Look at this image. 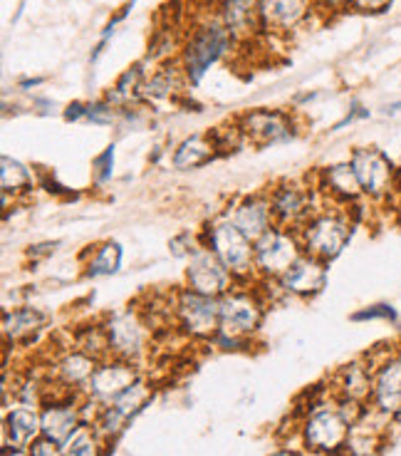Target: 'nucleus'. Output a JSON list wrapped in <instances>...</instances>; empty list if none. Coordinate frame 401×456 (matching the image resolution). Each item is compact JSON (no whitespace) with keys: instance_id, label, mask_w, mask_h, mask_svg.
<instances>
[{"instance_id":"obj_39","label":"nucleus","mask_w":401,"mask_h":456,"mask_svg":"<svg viewBox=\"0 0 401 456\" xmlns=\"http://www.w3.org/2000/svg\"><path fill=\"white\" fill-rule=\"evenodd\" d=\"M84 117H87V104L84 102H72L68 110H65V119H68V122H80Z\"/></svg>"},{"instance_id":"obj_1","label":"nucleus","mask_w":401,"mask_h":456,"mask_svg":"<svg viewBox=\"0 0 401 456\" xmlns=\"http://www.w3.org/2000/svg\"><path fill=\"white\" fill-rule=\"evenodd\" d=\"M233 35L226 30L221 20H211L206 25H198L194 33L188 35L181 55V68H184L186 82L198 85L204 80L211 65H216L223 55H229L233 45Z\"/></svg>"},{"instance_id":"obj_9","label":"nucleus","mask_w":401,"mask_h":456,"mask_svg":"<svg viewBox=\"0 0 401 456\" xmlns=\"http://www.w3.org/2000/svg\"><path fill=\"white\" fill-rule=\"evenodd\" d=\"M349 439V422L342 417L340 407L337 410H317L309 414L305 422V444L312 452L322 454H337Z\"/></svg>"},{"instance_id":"obj_24","label":"nucleus","mask_w":401,"mask_h":456,"mask_svg":"<svg viewBox=\"0 0 401 456\" xmlns=\"http://www.w3.org/2000/svg\"><path fill=\"white\" fill-rule=\"evenodd\" d=\"M45 322V315L35 308H18L12 313H5L3 318V332L8 340H20L25 335H33L40 325Z\"/></svg>"},{"instance_id":"obj_43","label":"nucleus","mask_w":401,"mask_h":456,"mask_svg":"<svg viewBox=\"0 0 401 456\" xmlns=\"http://www.w3.org/2000/svg\"><path fill=\"white\" fill-rule=\"evenodd\" d=\"M273 456H295V454H290V452H280V454H273Z\"/></svg>"},{"instance_id":"obj_12","label":"nucleus","mask_w":401,"mask_h":456,"mask_svg":"<svg viewBox=\"0 0 401 456\" xmlns=\"http://www.w3.org/2000/svg\"><path fill=\"white\" fill-rule=\"evenodd\" d=\"M372 399L384 417L401 414V354H389L374 367Z\"/></svg>"},{"instance_id":"obj_15","label":"nucleus","mask_w":401,"mask_h":456,"mask_svg":"<svg viewBox=\"0 0 401 456\" xmlns=\"http://www.w3.org/2000/svg\"><path fill=\"white\" fill-rule=\"evenodd\" d=\"M325 283H327L325 261L315 258V256H308V253H302L298 261L290 265V271L280 278V285L285 288L287 293L300 297L317 296L325 288Z\"/></svg>"},{"instance_id":"obj_29","label":"nucleus","mask_w":401,"mask_h":456,"mask_svg":"<svg viewBox=\"0 0 401 456\" xmlns=\"http://www.w3.org/2000/svg\"><path fill=\"white\" fill-rule=\"evenodd\" d=\"M141 77H144V69H141V65H134V68H129L116 80V85L112 87V92H109V97H107V102L109 104H124L129 102L134 94H139L141 92V87H144V82H141Z\"/></svg>"},{"instance_id":"obj_32","label":"nucleus","mask_w":401,"mask_h":456,"mask_svg":"<svg viewBox=\"0 0 401 456\" xmlns=\"http://www.w3.org/2000/svg\"><path fill=\"white\" fill-rule=\"evenodd\" d=\"M62 456H100V444L87 429H77L68 439Z\"/></svg>"},{"instance_id":"obj_26","label":"nucleus","mask_w":401,"mask_h":456,"mask_svg":"<svg viewBox=\"0 0 401 456\" xmlns=\"http://www.w3.org/2000/svg\"><path fill=\"white\" fill-rule=\"evenodd\" d=\"M122 246L116 243V240H107L102 243L97 253H94V258L87 263V275L90 278H102V275H112L119 271V265H122Z\"/></svg>"},{"instance_id":"obj_40","label":"nucleus","mask_w":401,"mask_h":456,"mask_svg":"<svg viewBox=\"0 0 401 456\" xmlns=\"http://www.w3.org/2000/svg\"><path fill=\"white\" fill-rule=\"evenodd\" d=\"M315 5H322L327 11H340V8H349V0H309Z\"/></svg>"},{"instance_id":"obj_25","label":"nucleus","mask_w":401,"mask_h":456,"mask_svg":"<svg viewBox=\"0 0 401 456\" xmlns=\"http://www.w3.org/2000/svg\"><path fill=\"white\" fill-rule=\"evenodd\" d=\"M184 80L186 75H181L176 68H161L151 75L149 82H144L141 94L151 97V100H164V97H172L173 92L181 87Z\"/></svg>"},{"instance_id":"obj_17","label":"nucleus","mask_w":401,"mask_h":456,"mask_svg":"<svg viewBox=\"0 0 401 456\" xmlns=\"http://www.w3.org/2000/svg\"><path fill=\"white\" fill-rule=\"evenodd\" d=\"M129 385H134V370L126 362H109V365L97 367L94 375L90 377V389L94 397L100 399H115Z\"/></svg>"},{"instance_id":"obj_19","label":"nucleus","mask_w":401,"mask_h":456,"mask_svg":"<svg viewBox=\"0 0 401 456\" xmlns=\"http://www.w3.org/2000/svg\"><path fill=\"white\" fill-rule=\"evenodd\" d=\"M40 427H43V436L55 442V444H68V439L77 432V411L65 404H52L43 411L40 417Z\"/></svg>"},{"instance_id":"obj_16","label":"nucleus","mask_w":401,"mask_h":456,"mask_svg":"<svg viewBox=\"0 0 401 456\" xmlns=\"http://www.w3.org/2000/svg\"><path fill=\"white\" fill-rule=\"evenodd\" d=\"M230 221L241 228L243 233L255 243L261 236H265L270 228L276 226V221H273V208H270V196H268V199H265V196L245 199V201L236 208V214H233Z\"/></svg>"},{"instance_id":"obj_11","label":"nucleus","mask_w":401,"mask_h":456,"mask_svg":"<svg viewBox=\"0 0 401 456\" xmlns=\"http://www.w3.org/2000/svg\"><path fill=\"white\" fill-rule=\"evenodd\" d=\"M273 221L280 228H302L312 216V201L309 194L298 183H283L270 194Z\"/></svg>"},{"instance_id":"obj_18","label":"nucleus","mask_w":401,"mask_h":456,"mask_svg":"<svg viewBox=\"0 0 401 456\" xmlns=\"http://www.w3.org/2000/svg\"><path fill=\"white\" fill-rule=\"evenodd\" d=\"M309 12V0H261L265 28L290 30L300 25Z\"/></svg>"},{"instance_id":"obj_28","label":"nucleus","mask_w":401,"mask_h":456,"mask_svg":"<svg viewBox=\"0 0 401 456\" xmlns=\"http://www.w3.org/2000/svg\"><path fill=\"white\" fill-rule=\"evenodd\" d=\"M3 169H0V183H3V194H15V191H23L33 182V174L30 169L20 164L18 159H11V157H3Z\"/></svg>"},{"instance_id":"obj_33","label":"nucleus","mask_w":401,"mask_h":456,"mask_svg":"<svg viewBox=\"0 0 401 456\" xmlns=\"http://www.w3.org/2000/svg\"><path fill=\"white\" fill-rule=\"evenodd\" d=\"M208 137L213 142L216 151H233L241 144L243 132L241 126H218L213 132H208Z\"/></svg>"},{"instance_id":"obj_35","label":"nucleus","mask_w":401,"mask_h":456,"mask_svg":"<svg viewBox=\"0 0 401 456\" xmlns=\"http://www.w3.org/2000/svg\"><path fill=\"white\" fill-rule=\"evenodd\" d=\"M87 122L92 125H112L116 119V107L109 102H94L87 104Z\"/></svg>"},{"instance_id":"obj_31","label":"nucleus","mask_w":401,"mask_h":456,"mask_svg":"<svg viewBox=\"0 0 401 456\" xmlns=\"http://www.w3.org/2000/svg\"><path fill=\"white\" fill-rule=\"evenodd\" d=\"M77 347H80V353L90 354V357H102L112 350V345H109V335L104 328H87V330H82L77 335Z\"/></svg>"},{"instance_id":"obj_13","label":"nucleus","mask_w":401,"mask_h":456,"mask_svg":"<svg viewBox=\"0 0 401 456\" xmlns=\"http://www.w3.org/2000/svg\"><path fill=\"white\" fill-rule=\"evenodd\" d=\"M218 20L226 25V30L236 40H248L265 30L261 0H223L218 5Z\"/></svg>"},{"instance_id":"obj_20","label":"nucleus","mask_w":401,"mask_h":456,"mask_svg":"<svg viewBox=\"0 0 401 456\" xmlns=\"http://www.w3.org/2000/svg\"><path fill=\"white\" fill-rule=\"evenodd\" d=\"M337 385L342 392V399H352V402H365L374 389V370L362 362H352L340 370L337 375Z\"/></svg>"},{"instance_id":"obj_38","label":"nucleus","mask_w":401,"mask_h":456,"mask_svg":"<svg viewBox=\"0 0 401 456\" xmlns=\"http://www.w3.org/2000/svg\"><path fill=\"white\" fill-rule=\"evenodd\" d=\"M30 456H60L58 444L43 436L40 442H35V444L30 446Z\"/></svg>"},{"instance_id":"obj_30","label":"nucleus","mask_w":401,"mask_h":456,"mask_svg":"<svg viewBox=\"0 0 401 456\" xmlns=\"http://www.w3.org/2000/svg\"><path fill=\"white\" fill-rule=\"evenodd\" d=\"M147 399H149V387H147L144 382H134V385H129L122 395H116V397L112 399V407H115L124 419H129L132 414H137V411L147 404Z\"/></svg>"},{"instance_id":"obj_4","label":"nucleus","mask_w":401,"mask_h":456,"mask_svg":"<svg viewBox=\"0 0 401 456\" xmlns=\"http://www.w3.org/2000/svg\"><path fill=\"white\" fill-rule=\"evenodd\" d=\"M253 251H255V268L265 278H283L290 271V265L302 256V246H300L298 233L273 226L253 243Z\"/></svg>"},{"instance_id":"obj_23","label":"nucleus","mask_w":401,"mask_h":456,"mask_svg":"<svg viewBox=\"0 0 401 456\" xmlns=\"http://www.w3.org/2000/svg\"><path fill=\"white\" fill-rule=\"evenodd\" d=\"M37 432H43L40 419L33 410H12L8 414L5 422V439L11 442L15 449H25L28 444H33V439Z\"/></svg>"},{"instance_id":"obj_3","label":"nucleus","mask_w":401,"mask_h":456,"mask_svg":"<svg viewBox=\"0 0 401 456\" xmlns=\"http://www.w3.org/2000/svg\"><path fill=\"white\" fill-rule=\"evenodd\" d=\"M208 248L216 253L233 278H243L255 268L253 240L233 221H216L208 228Z\"/></svg>"},{"instance_id":"obj_22","label":"nucleus","mask_w":401,"mask_h":456,"mask_svg":"<svg viewBox=\"0 0 401 456\" xmlns=\"http://www.w3.org/2000/svg\"><path fill=\"white\" fill-rule=\"evenodd\" d=\"M322 176H325V189H327L334 199H340V201L352 204L359 196H365L362 183L357 179V174L349 161H347V164H334L330 169H325Z\"/></svg>"},{"instance_id":"obj_36","label":"nucleus","mask_w":401,"mask_h":456,"mask_svg":"<svg viewBox=\"0 0 401 456\" xmlns=\"http://www.w3.org/2000/svg\"><path fill=\"white\" fill-rule=\"evenodd\" d=\"M352 320H357V322H362V320H397V310L379 303V305H369V308L355 313Z\"/></svg>"},{"instance_id":"obj_5","label":"nucleus","mask_w":401,"mask_h":456,"mask_svg":"<svg viewBox=\"0 0 401 456\" xmlns=\"http://www.w3.org/2000/svg\"><path fill=\"white\" fill-rule=\"evenodd\" d=\"M352 169L362 183V191L369 199H387L397 189V167L381 149L365 147L352 151Z\"/></svg>"},{"instance_id":"obj_6","label":"nucleus","mask_w":401,"mask_h":456,"mask_svg":"<svg viewBox=\"0 0 401 456\" xmlns=\"http://www.w3.org/2000/svg\"><path fill=\"white\" fill-rule=\"evenodd\" d=\"M176 320H179V328H184L188 335L211 338L221 330V300L186 288L176 300Z\"/></svg>"},{"instance_id":"obj_34","label":"nucleus","mask_w":401,"mask_h":456,"mask_svg":"<svg viewBox=\"0 0 401 456\" xmlns=\"http://www.w3.org/2000/svg\"><path fill=\"white\" fill-rule=\"evenodd\" d=\"M94 182L104 183L112 179V174H115V144H109V147L104 149L102 154L94 159Z\"/></svg>"},{"instance_id":"obj_27","label":"nucleus","mask_w":401,"mask_h":456,"mask_svg":"<svg viewBox=\"0 0 401 456\" xmlns=\"http://www.w3.org/2000/svg\"><path fill=\"white\" fill-rule=\"evenodd\" d=\"M94 357L84 353H72L68 354L62 362H60V377L68 382V385H80V382H87L90 377L94 375Z\"/></svg>"},{"instance_id":"obj_2","label":"nucleus","mask_w":401,"mask_h":456,"mask_svg":"<svg viewBox=\"0 0 401 456\" xmlns=\"http://www.w3.org/2000/svg\"><path fill=\"white\" fill-rule=\"evenodd\" d=\"M298 239L302 251L308 256H315V258H320L325 263L334 261L352 239L349 214H340V211L312 214L308 218V224L298 228Z\"/></svg>"},{"instance_id":"obj_7","label":"nucleus","mask_w":401,"mask_h":456,"mask_svg":"<svg viewBox=\"0 0 401 456\" xmlns=\"http://www.w3.org/2000/svg\"><path fill=\"white\" fill-rule=\"evenodd\" d=\"M188 288L208 297H221L233 290V273L218 261L211 248H196L191 253V263L186 268Z\"/></svg>"},{"instance_id":"obj_14","label":"nucleus","mask_w":401,"mask_h":456,"mask_svg":"<svg viewBox=\"0 0 401 456\" xmlns=\"http://www.w3.org/2000/svg\"><path fill=\"white\" fill-rule=\"evenodd\" d=\"M104 330L109 335L112 353L124 357V360H132L144 350V322L132 310L112 315L104 322Z\"/></svg>"},{"instance_id":"obj_37","label":"nucleus","mask_w":401,"mask_h":456,"mask_svg":"<svg viewBox=\"0 0 401 456\" xmlns=\"http://www.w3.org/2000/svg\"><path fill=\"white\" fill-rule=\"evenodd\" d=\"M389 5L391 0H349V8L357 12H384Z\"/></svg>"},{"instance_id":"obj_42","label":"nucleus","mask_w":401,"mask_h":456,"mask_svg":"<svg viewBox=\"0 0 401 456\" xmlns=\"http://www.w3.org/2000/svg\"><path fill=\"white\" fill-rule=\"evenodd\" d=\"M43 77H35V80H23L20 82V87H23V90H28V87H37V85H43Z\"/></svg>"},{"instance_id":"obj_41","label":"nucleus","mask_w":401,"mask_h":456,"mask_svg":"<svg viewBox=\"0 0 401 456\" xmlns=\"http://www.w3.org/2000/svg\"><path fill=\"white\" fill-rule=\"evenodd\" d=\"M60 243H40V246H35L33 251H30V258H40V256H50V253H55Z\"/></svg>"},{"instance_id":"obj_8","label":"nucleus","mask_w":401,"mask_h":456,"mask_svg":"<svg viewBox=\"0 0 401 456\" xmlns=\"http://www.w3.org/2000/svg\"><path fill=\"white\" fill-rule=\"evenodd\" d=\"M243 139H251L255 147H268L277 142L295 137V122L287 112L280 110H253L238 117Z\"/></svg>"},{"instance_id":"obj_21","label":"nucleus","mask_w":401,"mask_h":456,"mask_svg":"<svg viewBox=\"0 0 401 456\" xmlns=\"http://www.w3.org/2000/svg\"><path fill=\"white\" fill-rule=\"evenodd\" d=\"M216 157V147L208 134H194V137L184 139L176 151H173V169H198Z\"/></svg>"},{"instance_id":"obj_10","label":"nucleus","mask_w":401,"mask_h":456,"mask_svg":"<svg viewBox=\"0 0 401 456\" xmlns=\"http://www.w3.org/2000/svg\"><path fill=\"white\" fill-rule=\"evenodd\" d=\"M263 320V303L245 290H230L221 297V332L251 335Z\"/></svg>"}]
</instances>
